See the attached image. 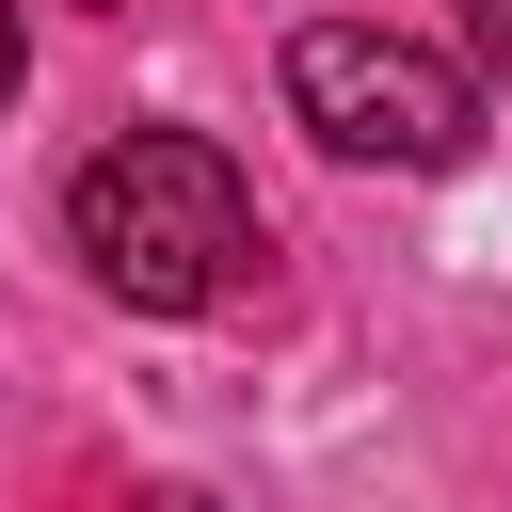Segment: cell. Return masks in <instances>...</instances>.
I'll use <instances>...</instances> for the list:
<instances>
[{
	"label": "cell",
	"instance_id": "cell-1",
	"mask_svg": "<svg viewBox=\"0 0 512 512\" xmlns=\"http://www.w3.org/2000/svg\"><path fill=\"white\" fill-rule=\"evenodd\" d=\"M64 256L144 320H208L256 272V192H240V160L208 128H112L64 176Z\"/></svg>",
	"mask_w": 512,
	"mask_h": 512
},
{
	"label": "cell",
	"instance_id": "cell-2",
	"mask_svg": "<svg viewBox=\"0 0 512 512\" xmlns=\"http://www.w3.org/2000/svg\"><path fill=\"white\" fill-rule=\"evenodd\" d=\"M288 112H304V144L384 160V176H448L480 144V80L416 32H384V16H304L288 32Z\"/></svg>",
	"mask_w": 512,
	"mask_h": 512
},
{
	"label": "cell",
	"instance_id": "cell-3",
	"mask_svg": "<svg viewBox=\"0 0 512 512\" xmlns=\"http://www.w3.org/2000/svg\"><path fill=\"white\" fill-rule=\"evenodd\" d=\"M464 32H480V80H512V0H480Z\"/></svg>",
	"mask_w": 512,
	"mask_h": 512
},
{
	"label": "cell",
	"instance_id": "cell-4",
	"mask_svg": "<svg viewBox=\"0 0 512 512\" xmlns=\"http://www.w3.org/2000/svg\"><path fill=\"white\" fill-rule=\"evenodd\" d=\"M16 80H32V32H16V0H0V96H16Z\"/></svg>",
	"mask_w": 512,
	"mask_h": 512
},
{
	"label": "cell",
	"instance_id": "cell-5",
	"mask_svg": "<svg viewBox=\"0 0 512 512\" xmlns=\"http://www.w3.org/2000/svg\"><path fill=\"white\" fill-rule=\"evenodd\" d=\"M144 512H224V496H192V480H176V496H144Z\"/></svg>",
	"mask_w": 512,
	"mask_h": 512
}]
</instances>
